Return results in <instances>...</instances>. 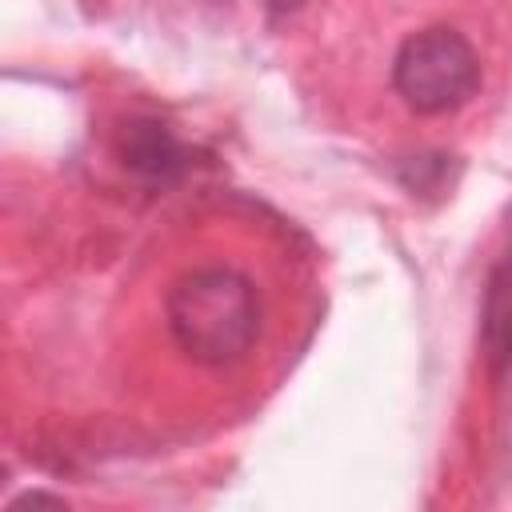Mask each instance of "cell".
Instances as JSON below:
<instances>
[{"label":"cell","mask_w":512,"mask_h":512,"mask_svg":"<svg viewBox=\"0 0 512 512\" xmlns=\"http://www.w3.org/2000/svg\"><path fill=\"white\" fill-rule=\"evenodd\" d=\"M132 164L140 168H152V172H164L172 160H176V144L168 140V132H160L156 124H148L144 132H132V148H124Z\"/></svg>","instance_id":"3"},{"label":"cell","mask_w":512,"mask_h":512,"mask_svg":"<svg viewBox=\"0 0 512 512\" xmlns=\"http://www.w3.org/2000/svg\"><path fill=\"white\" fill-rule=\"evenodd\" d=\"M400 100L420 116H444L480 88V60L456 28H424L408 36L392 64Z\"/></svg>","instance_id":"2"},{"label":"cell","mask_w":512,"mask_h":512,"mask_svg":"<svg viewBox=\"0 0 512 512\" xmlns=\"http://www.w3.org/2000/svg\"><path fill=\"white\" fill-rule=\"evenodd\" d=\"M168 328L196 364H236L260 332L256 288L232 268H192L168 292Z\"/></svg>","instance_id":"1"},{"label":"cell","mask_w":512,"mask_h":512,"mask_svg":"<svg viewBox=\"0 0 512 512\" xmlns=\"http://www.w3.org/2000/svg\"><path fill=\"white\" fill-rule=\"evenodd\" d=\"M268 4H272V8H300L304 0H268Z\"/></svg>","instance_id":"4"}]
</instances>
